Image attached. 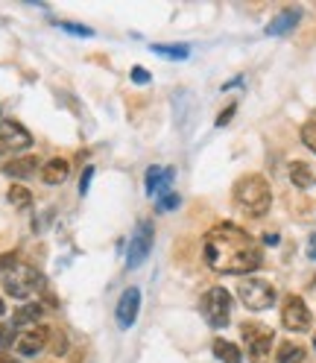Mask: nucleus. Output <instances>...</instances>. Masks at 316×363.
Instances as JSON below:
<instances>
[{"label":"nucleus","mask_w":316,"mask_h":363,"mask_svg":"<svg viewBox=\"0 0 316 363\" xmlns=\"http://www.w3.org/2000/svg\"><path fill=\"white\" fill-rule=\"evenodd\" d=\"M202 255H205V264L222 276H246V272H255L264 261L258 240L235 223L214 225L205 235Z\"/></svg>","instance_id":"1"},{"label":"nucleus","mask_w":316,"mask_h":363,"mask_svg":"<svg viewBox=\"0 0 316 363\" xmlns=\"http://www.w3.org/2000/svg\"><path fill=\"white\" fill-rule=\"evenodd\" d=\"M0 272H4V290L15 299H30L38 290H44V276L38 269L21 264L15 252L0 255Z\"/></svg>","instance_id":"2"},{"label":"nucleus","mask_w":316,"mask_h":363,"mask_svg":"<svg viewBox=\"0 0 316 363\" xmlns=\"http://www.w3.org/2000/svg\"><path fill=\"white\" fill-rule=\"evenodd\" d=\"M235 202L243 208V214L264 217L269 211V206H273V191H269L264 176H255L252 173V176L237 179V185H235Z\"/></svg>","instance_id":"3"},{"label":"nucleus","mask_w":316,"mask_h":363,"mask_svg":"<svg viewBox=\"0 0 316 363\" xmlns=\"http://www.w3.org/2000/svg\"><path fill=\"white\" fill-rule=\"evenodd\" d=\"M202 316H205L208 325H214V328L229 325V320H232V296H229V290L211 287L205 296H202Z\"/></svg>","instance_id":"4"},{"label":"nucleus","mask_w":316,"mask_h":363,"mask_svg":"<svg viewBox=\"0 0 316 363\" xmlns=\"http://www.w3.org/2000/svg\"><path fill=\"white\" fill-rule=\"evenodd\" d=\"M237 296L249 311H266L276 305V287L264 279H246L237 287Z\"/></svg>","instance_id":"5"},{"label":"nucleus","mask_w":316,"mask_h":363,"mask_svg":"<svg viewBox=\"0 0 316 363\" xmlns=\"http://www.w3.org/2000/svg\"><path fill=\"white\" fill-rule=\"evenodd\" d=\"M240 331H243V340H246V349H249L252 363H266L269 352H273V337H276L273 328H266L261 323H243Z\"/></svg>","instance_id":"6"},{"label":"nucleus","mask_w":316,"mask_h":363,"mask_svg":"<svg viewBox=\"0 0 316 363\" xmlns=\"http://www.w3.org/2000/svg\"><path fill=\"white\" fill-rule=\"evenodd\" d=\"M152 240H155L152 223H149V220H144V223L138 225V232H135V235H132V240H129V252H126V267H129V269L141 267V264L149 258Z\"/></svg>","instance_id":"7"},{"label":"nucleus","mask_w":316,"mask_h":363,"mask_svg":"<svg viewBox=\"0 0 316 363\" xmlns=\"http://www.w3.org/2000/svg\"><path fill=\"white\" fill-rule=\"evenodd\" d=\"M33 144V135L18 121H0V155L21 152Z\"/></svg>","instance_id":"8"},{"label":"nucleus","mask_w":316,"mask_h":363,"mask_svg":"<svg viewBox=\"0 0 316 363\" xmlns=\"http://www.w3.org/2000/svg\"><path fill=\"white\" fill-rule=\"evenodd\" d=\"M281 323L290 331H307L310 328V308L299 299V296H287L281 305Z\"/></svg>","instance_id":"9"},{"label":"nucleus","mask_w":316,"mask_h":363,"mask_svg":"<svg viewBox=\"0 0 316 363\" xmlns=\"http://www.w3.org/2000/svg\"><path fill=\"white\" fill-rule=\"evenodd\" d=\"M138 308H141V290L138 287H126L123 296L118 299V308H115L118 325L120 328H132L135 320H138Z\"/></svg>","instance_id":"10"},{"label":"nucleus","mask_w":316,"mask_h":363,"mask_svg":"<svg viewBox=\"0 0 316 363\" xmlns=\"http://www.w3.org/2000/svg\"><path fill=\"white\" fill-rule=\"evenodd\" d=\"M47 343H50V328H44V325H33L24 334H18V340H15L18 352L24 354V357L38 354L41 349H47Z\"/></svg>","instance_id":"11"},{"label":"nucleus","mask_w":316,"mask_h":363,"mask_svg":"<svg viewBox=\"0 0 316 363\" xmlns=\"http://www.w3.org/2000/svg\"><path fill=\"white\" fill-rule=\"evenodd\" d=\"M67 176H71V162H67V158H50V162L41 167V179L47 182V185H62Z\"/></svg>","instance_id":"12"},{"label":"nucleus","mask_w":316,"mask_h":363,"mask_svg":"<svg viewBox=\"0 0 316 363\" xmlns=\"http://www.w3.org/2000/svg\"><path fill=\"white\" fill-rule=\"evenodd\" d=\"M41 313H44V308H41L38 302L21 305V308L15 311V316H12V325H15V328H33V325L41 323Z\"/></svg>","instance_id":"13"},{"label":"nucleus","mask_w":316,"mask_h":363,"mask_svg":"<svg viewBox=\"0 0 316 363\" xmlns=\"http://www.w3.org/2000/svg\"><path fill=\"white\" fill-rule=\"evenodd\" d=\"M299 21H302V12L299 9H284L281 15L273 18V24L266 27V35H284V33H290L293 27H296Z\"/></svg>","instance_id":"14"},{"label":"nucleus","mask_w":316,"mask_h":363,"mask_svg":"<svg viewBox=\"0 0 316 363\" xmlns=\"http://www.w3.org/2000/svg\"><path fill=\"white\" fill-rule=\"evenodd\" d=\"M38 170V158L35 155H24V158H12L9 164H4V173L12 179H27Z\"/></svg>","instance_id":"15"},{"label":"nucleus","mask_w":316,"mask_h":363,"mask_svg":"<svg viewBox=\"0 0 316 363\" xmlns=\"http://www.w3.org/2000/svg\"><path fill=\"white\" fill-rule=\"evenodd\" d=\"M290 182H293L296 188H313L316 176H313V170H310L305 162H293V164H290Z\"/></svg>","instance_id":"16"},{"label":"nucleus","mask_w":316,"mask_h":363,"mask_svg":"<svg viewBox=\"0 0 316 363\" xmlns=\"http://www.w3.org/2000/svg\"><path fill=\"white\" fill-rule=\"evenodd\" d=\"M214 354L222 360V363H243V354L235 343H229V340H214Z\"/></svg>","instance_id":"17"},{"label":"nucleus","mask_w":316,"mask_h":363,"mask_svg":"<svg viewBox=\"0 0 316 363\" xmlns=\"http://www.w3.org/2000/svg\"><path fill=\"white\" fill-rule=\"evenodd\" d=\"M152 53L155 56H164V59H188L191 56V48L188 44H155L152 48Z\"/></svg>","instance_id":"18"},{"label":"nucleus","mask_w":316,"mask_h":363,"mask_svg":"<svg viewBox=\"0 0 316 363\" xmlns=\"http://www.w3.org/2000/svg\"><path fill=\"white\" fill-rule=\"evenodd\" d=\"M276 360L278 363H302L305 360V349L296 346V343H281L278 352H276Z\"/></svg>","instance_id":"19"},{"label":"nucleus","mask_w":316,"mask_h":363,"mask_svg":"<svg viewBox=\"0 0 316 363\" xmlns=\"http://www.w3.org/2000/svg\"><path fill=\"white\" fill-rule=\"evenodd\" d=\"M6 199L12 202L15 208H21V211L33 206V194H30L24 185H12V188H9V194H6Z\"/></svg>","instance_id":"20"},{"label":"nucleus","mask_w":316,"mask_h":363,"mask_svg":"<svg viewBox=\"0 0 316 363\" xmlns=\"http://www.w3.org/2000/svg\"><path fill=\"white\" fill-rule=\"evenodd\" d=\"M302 144L316 152V121H307V123L302 126Z\"/></svg>","instance_id":"21"},{"label":"nucleus","mask_w":316,"mask_h":363,"mask_svg":"<svg viewBox=\"0 0 316 363\" xmlns=\"http://www.w3.org/2000/svg\"><path fill=\"white\" fill-rule=\"evenodd\" d=\"M50 352L53 354H64L67 352V337L62 331H50Z\"/></svg>","instance_id":"22"},{"label":"nucleus","mask_w":316,"mask_h":363,"mask_svg":"<svg viewBox=\"0 0 316 363\" xmlns=\"http://www.w3.org/2000/svg\"><path fill=\"white\" fill-rule=\"evenodd\" d=\"M179 206H182V196L179 194H164L162 199H158V211H173Z\"/></svg>","instance_id":"23"},{"label":"nucleus","mask_w":316,"mask_h":363,"mask_svg":"<svg viewBox=\"0 0 316 363\" xmlns=\"http://www.w3.org/2000/svg\"><path fill=\"white\" fill-rule=\"evenodd\" d=\"M64 33H71V35H79V38H91L94 33L88 30V27H79V24H59Z\"/></svg>","instance_id":"24"},{"label":"nucleus","mask_w":316,"mask_h":363,"mask_svg":"<svg viewBox=\"0 0 316 363\" xmlns=\"http://www.w3.org/2000/svg\"><path fill=\"white\" fill-rule=\"evenodd\" d=\"M158 179H162V170H158V167H149V170H147V194H155Z\"/></svg>","instance_id":"25"},{"label":"nucleus","mask_w":316,"mask_h":363,"mask_svg":"<svg viewBox=\"0 0 316 363\" xmlns=\"http://www.w3.org/2000/svg\"><path fill=\"white\" fill-rule=\"evenodd\" d=\"M12 343H15V328H9V325L0 323V349H4V346H12Z\"/></svg>","instance_id":"26"},{"label":"nucleus","mask_w":316,"mask_h":363,"mask_svg":"<svg viewBox=\"0 0 316 363\" xmlns=\"http://www.w3.org/2000/svg\"><path fill=\"white\" fill-rule=\"evenodd\" d=\"M173 176H176V173H173L170 167H167V170H162V179H158V188H155V191H158V194H164V191L173 185Z\"/></svg>","instance_id":"27"},{"label":"nucleus","mask_w":316,"mask_h":363,"mask_svg":"<svg viewBox=\"0 0 316 363\" xmlns=\"http://www.w3.org/2000/svg\"><path fill=\"white\" fill-rule=\"evenodd\" d=\"M91 179H94V167H85L82 170V182H79V194L82 196L88 194V188H91Z\"/></svg>","instance_id":"28"},{"label":"nucleus","mask_w":316,"mask_h":363,"mask_svg":"<svg viewBox=\"0 0 316 363\" xmlns=\"http://www.w3.org/2000/svg\"><path fill=\"white\" fill-rule=\"evenodd\" d=\"M132 82H135V85H147V82H149L147 67H132Z\"/></svg>","instance_id":"29"},{"label":"nucleus","mask_w":316,"mask_h":363,"mask_svg":"<svg viewBox=\"0 0 316 363\" xmlns=\"http://www.w3.org/2000/svg\"><path fill=\"white\" fill-rule=\"evenodd\" d=\"M232 115H235V106H229L225 111H220V118H217V126H225V123L232 121Z\"/></svg>","instance_id":"30"},{"label":"nucleus","mask_w":316,"mask_h":363,"mask_svg":"<svg viewBox=\"0 0 316 363\" xmlns=\"http://www.w3.org/2000/svg\"><path fill=\"white\" fill-rule=\"evenodd\" d=\"M307 258L316 261V235H310V240H307Z\"/></svg>","instance_id":"31"},{"label":"nucleus","mask_w":316,"mask_h":363,"mask_svg":"<svg viewBox=\"0 0 316 363\" xmlns=\"http://www.w3.org/2000/svg\"><path fill=\"white\" fill-rule=\"evenodd\" d=\"M0 363H18L12 354H6V352H0Z\"/></svg>","instance_id":"32"},{"label":"nucleus","mask_w":316,"mask_h":363,"mask_svg":"<svg viewBox=\"0 0 316 363\" xmlns=\"http://www.w3.org/2000/svg\"><path fill=\"white\" fill-rule=\"evenodd\" d=\"M264 243H269V246H276V243H278V235H266V238H264Z\"/></svg>","instance_id":"33"},{"label":"nucleus","mask_w":316,"mask_h":363,"mask_svg":"<svg viewBox=\"0 0 316 363\" xmlns=\"http://www.w3.org/2000/svg\"><path fill=\"white\" fill-rule=\"evenodd\" d=\"M4 311H6V305H4V299H0V316H4Z\"/></svg>","instance_id":"34"},{"label":"nucleus","mask_w":316,"mask_h":363,"mask_svg":"<svg viewBox=\"0 0 316 363\" xmlns=\"http://www.w3.org/2000/svg\"><path fill=\"white\" fill-rule=\"evenodd\" d=\"M313 349H316V334H313Z\"/></svg>","instance_id":"35"}]
</instances>
